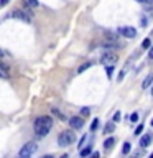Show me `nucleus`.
Returning <instances> with one entry per match:
<instances>
[{"label":"nucleus","instance_id":"f03ea898","mask_svg":"<svg viewBox=\"0 0 153 158\" xmlns=\"http://www.w3.org/2000/svg\"><path fill=\"white\" fill-rule=\"evenodd\" d=\"M74 142H76V135H74V132H71V130H63L58 135V145L59 147H69V145H72Z\"/></svg>","mask_w":153,"mask_h":158},{"label":"nucleus","instance_id":"423d86ee","mask_svg":"<svg viewBox=\"0 0 153 158\" xmlns=\"http://www.w3.org/2000/svg\"><path fill=\"white\" fill-rule=\"evenodd\" d=\"M118 33H120L122 36H125V38H135L137 36L135 27H122L120 30H118Z\"/></svg>","mask_w":153,"mask_h":158},{"label":"nucleus","instance_id":"6e6552de","mask_svg":"<svg viewBox=\"0 0 153 158\" xmlns=\"http://www.w3.org/2000/svg\"><path fill=\"white\" fill-rule=\"evenodd\" d=\"M0 77L2 79L10 77V66H7L5 63H0Z\"/></svg>","mask_w":153,"mask_h":158},{"label":"nucleus","instance_id":"bb28decb","mask_svg":"<svg viewBox=\"0 0 153 158\" xmlns=\"http://www.w3.org/2000/svg\"><path fill=\"white\" fill-rule=\"evenodd\" d=\"M86 138H87V135H84V137L81 138V140H79V148H81V150H82V145L86 143Z\"/></svg>","mask_w":153,"mask_h":158},{"label":"nucleus","instance_id":"4468645a","mask_svg":"<svg viewBox=\"0 0 153 158\" xmlns=\"http://www.w3.org/2000/svg\"><path fill=\"white\" fill-rule=\"evenodd\" d=\"M51 112H53L54 115H56V117L59 118V120H63V122H64V120H68V118H66V115H64V114H63L61 110H58L56 107H53V109H51Z\"/></svg>","mask_w":153,"mask_h":158},{"label":"nucleus","instance_id":"f704fd0d","mask_svg":"<svg viewBox=\"0 0 153 158\" xmlns=\"http://www.w3.org/2000/svg\"><path fill=\"white\" fill-rule=\"evenodd\" d=\"M18 158H31V156H18Z\"/></svg>","mask_w":153,"mask_h":158},{"label":"nucleus","instance_id":"473e14b6","mask_svg":"<svg viewBox=\"0 0 153 158\" xmlns=\"http://www.w3.org/2000/svg\"><path fill=\"white\" fill-rule=\"evenodd\" d=\"M59 158H69V155H68V153H64V155H61Z\"/></svg>","mask_w":153,"mask_h":158},{"label":"nucleus","instance_id":"20e7f679","mask_svg":"<svg viewBox=\"0 0 153 158\" xmlns=\"http://www.w3.org/2000/svg\"><path fill=\"white\" fill-rule=\"evenodd\" d=\"M36 150H38V145H36V143H35V142H28V143H25V145L20 148L18 156H31Z\"/></svg>","mask_w":153,"mask_h":158},{"label":"nucleus","instance_id":"a878e982","mask_svg":"<svg viewBox=\"0 0 153 158\" xmlns=\"http://www.w3.org/2000/svg\"><path fill=\"white\" fill-rule=\"evenodd\" d=\"M138 120V114L135 112V114H132V115H130V122H133V123H135Z\"/></svg>","mask_w":153,"mask_h":158},{"label":"nucleus","instance_id":"412c9836","mask_svg":"<svg viewBox=\"0 0 153 158\" xmlns=\"http://www.w3.org/2000/svg\"><path fill=\"white\" fill-rule=\"evenodd\" d=\"M89 114H91V109H89V107H82V109H81V115H82V117H87Z\"/></svg>","mask_w":153,"mask_h":158},{"label":"nucleus","instance_id":"5701e85b","mask_svg":"<svg viewBox=\"0 0 153 158\" xmlns=\"http://www.w3.org/2000/svg\"><path fill=\"white\" fill-rule=\"evenodd\" d=\"M142 132H143V123H140V125L135 128V132H133V133H135V135H142Z\"/></svg>","mask_w":153,"mask_h":158},{"label":"nucleus","instance_id":"e433bc0d","mask_svg":"<svg viewBox=\"0 0 153 158\" xmlns=\"http://www.w3.org/2000/svg\"><path fill=\"white\" fill-rule=\"evenodd\" d=\"M151 96H153V87H151Z\"/></svg>","mask_w":153,"mask_h":158},{"label":"nucleus","instance_id":"6ab92c4d","mask_svg":"<svg viewBox=\"0 0 153 158\" xmlns=\"http://www.w3.org/2000/svg\"><path fill=\"white\" fill-rule=\"evenodd\" d=\"M97 127H99V118H94L92 123H91V132H96Z\"/></svg>","mask_w":153,"mask_h":158},{"label":"nucleus","instance_id":"a211bd4d","mask_svg":"<svg viewBox=\"0 0 153 158\" xmlns=\"http://www.w3.org/2000/svg\"><path fill=\"white\" fill-rule=\"evenodd\" d=\"M142 48H145V49H150V48H151V40H150V38H145V40H143V43H142Z\"/></svg>","mask_w":153,"mask_h":158},{"label":"nucleus","instance_id":"aec40b11","mask_svg":"<svg viewBox=\"0 0 153 158\" xmlns=\"http://www.w3.org/2000/svg\"><path fill=\"white\" fill-rule=\"evenodd\" d=\"M120 117H122V114H120V112L117 110L115 114H114V118H112V122H115V123H117V122H120V120H122Z\"/></svg>","mask_w":153,"mask_h":158},{"label":"nucleus","instance_id":"f257e3e1","mask_svg":"<svg viewBox=\"0 0 153 158\" xmlns=\"http://www.w3.org/2000/svg\"><path fill=\"white\" fill-rule=\"evenodd\" d=\"M53 127V117L49 115H41L38 117L36 120L33 123V128H35V133H36V137H46L49 130H51Z\"/></svg>","mask_w":153,"mask_h":158},{"label":"nucleus","instance_id":"58836bf2","mask_svg":"<svg viewBox=\"0 0 153 158\" xmlns=\"http://www.w3.org/2000/svg\"><path fill=\"white\" fill-rule=\"evenodd\" d=\"M151 125H153V120H151Z\"/></svg>","mask_w":153,"mask_h":158},{"label":"nucleus","instance_id":"9b49d317","mask_svg":"<svg viewBox=\"0 0 153 158\" xmlns=\"http://www.w3.org/2000/svg\"><path fill=\"white\" fill-rule=\"evenodd\" d=\"M153 84V76L151 74H148V76L143 79V82H142V89H148Z\"/></svg>","mask_w":153,"mask_h":158},{"label":"nucleus","instance_id":"7c9ffc66","mask_svg":"<svg viewBox=\"0 0 153 158\" xmlns=\"http://www.w3.org/2000/svg\"><path fill=\"white\" fill-rule=\"evenodd\" d=\"M91 158H99V152H92V155H91Z\"/></svg>","mask_w":153,"mask_h":158},{"label":"nucleus","instance_id":"cd10ccee","mask_svg":"<svg viewBox=\"0 0 153 158\" xmlns=\"http://www.w3.org/2000/svg\"><path fill=\"white\" fill-rule=\"evenodd\" d=\"M10 2V0H0V8H2V7H5V5H7Z\"/></svg>","mask_w":153,"mask_h":158},{"label":"nucleus","instance_id":"c756f323","mask_svg":"<svg viewBox=\"0 0 153 158\" xmlns=\"http://www.w3.org/2000/svg\"><path fill=\"white\" fill-rule=\"evenodd\" d=\"M148 58H150V59H153V46L150 48V51H148Z\"/></svg>","mask_w":153,"mask_h":158},{"label":"nucleus","instance_id":"f3484780","mask_svg":"<svg viewBox=\"0 0 153 158\" xmlns=\"http://www.w3.org/2000/svg\"><path fill=\"white\" fill-rule=\"evenodd\" d=\"M130 150H132V145L128 142H125V143H123V148H122V153H123V155H127V153H130Z\"/></svg>","mask_w":153,"mask_h":158},{"label":"nucleus","instance_id":"ddd939ff","mask_svg":"<svg viewBox=\"0 0 153 158\" xmlns=\"http://www.w3.org/2000/svg\"><path fill=\"white\" fill-rule=\"evenodd\" d=\"M114 130H115V122H107L104 127V133H112Z\"/></svg>","mask_w":153,"mask_h":158},{"label":"nucleus","instance_id":"39448f33","mask_svg":"<svg viewBox=\"0 0 153 158\" xmlns=\"http://www.w3.org/2000/svg\"><path fill=\"white\" fill-rule=\"evenodd\" d=\"M10 17H13V18H18V20H23V22H27V23H30L31 22V15H28L25 10H15V12H12L10 13Z\"/></svg>","mask_w":153,"mask_h":158},{"label":"nucleus","instance_id":"dca6fc26","mask_svg":"<svg viewBox=\"0 0 153 158\" xmlns=\"http://www.w3.org/2000/svg\"><path fill=\"white\" fill-rule=\"evenodd\" d=\"M91 66H92V63H91V61H89V63H84V64H81V66H79L77 73H79V74H82L84 71H86V69H89Z\"/></svg>","mask_w":153,"mask_h":158},{"label":"nucleus","instance_id":"1a4fd4ad","mask_svg":"<svg viewBox=\"0 0 153 158\" xmlns=\"http://www.w3.org/2000/svg\"><path fill=\"white\" fill-rule=\"evenodd\" d=\"M151 140H153V135H151V133H145V135L140 138V147H143V148L148 147V145L151 143Z\"/></svg>","mask_w":153,"mask_h":158},{"label":"nucleus","instance_id":"ea45409f","mask_svg":"<svg viewBox=\"0 0 153 158\" xmlns=\"http://www.w3.org/2000/svg\"><path fill=\"white\" fill-rule=\"evenodd\" d=\"M135 158H137V156H135Z\"/></svg>","mask_w":153,"mask_h":158},{"label":"nucleus","instance_id":"2eb2a0df","mask_svg":"<svg viewBox=\"0 0 153 158\" xmlns=\"http://www.w3.org/2000/svg\"><path fill=\"white\" fill-rule=\"evenodd\" d=\"M114 143H115V138L114 137H109L105 142H104V148H105V150H110V148L114 147Z\"/></svg>","mask_w":153,"mask_h":158},{"label":"nucleus","instance_id":"9d476101","mask_svg":"<svg viewBox=\"0 0 153 158\" xmlns=\"http://www.w3.org/2000/svg\"><path fill=\"white\" fill-rule=\"evenodd\" d=\"M102 48H105L107 51H112V49L118 48V44L114 43V40H109V41H102Z\"/></svg>","mask_w":153,"mask_h":158},{"label":"nucleus","instance_id":"c9c22d12","mask_svg":"<svg viewBox=\"0 0 153 158\" xmlns=\"http://www.w3.org/2000/svg\"><path fill=\"white\" fill-rule=\"evenodd\" d=\"M148 158H153V153H151V155H150V156H148Z\"/></svg>","mask_w":153,"mask_h":158},{"label":"nucleus","instance_id":"b1692460","mask_svg":"<svg viewBox=\"0 0 153 158\" xmlns=\"http://www.w3.org/2000/svg\"><path fill=\"white\" fill-rule=\"evenodd\" d=\"M114 69H115V66H109V68H105V74L109 77L112 76V73H114Z\"/></svg>","mask_w":153,"mask_h":158},{"label":"nucleus","instance_id":"c85d7f7f","mask_svg":"<svg viewBox=\"0 0 153 158\" xmlns=\"http://www.w3.org/2000/svg\"><path fill=\"white\" fill-rule=\"evenodd\" d=\"M123 76H125V73H123V71H120V73H118V79H117V81H122V79H123Z\"/></svg>","mask_w":153,"mask_h":158},{"label":"nucleus","instance_id":"0eeeda50","mask_svg":"<svg viewBox=\"0 0 153 158\" xmlns=\"http://www.w3.org/2000/svg\"><path fill=\"white\" fill-rule=\"evenodd\" d=\"M69 125H71V128H74V130L82 128V127H84V118H82V115L71 117V118H69Z\"/></svg>","mask_w":153,"mask_h":158},{"label":"nucleus","instance_id":"4be33fe9","mask_svg":"<svg viewBox=\"0 0 153 158\" xmlns=\"http://www.w3.org/2000/svg\"><path fill=\"white\" fill-rule=\"evenodd\" d=\"M137 2L138 3H142V5H145V7L148 8V7H153V5H151V2H150V0H137Z\"/></svg>","mask_w":153,"mask_h":158},{"label":"nucleus","instance_id":"2f4dec72","mask_svg":"<svg viewBox=\"0 0 153 158\" xmlns=\"http://www.w3.org/2000/svg\"><path fill=\"white\" fill-rule=\"evenodd\" d=\"M41 158H54V156H53V155H43Z\"/></svg>","mask_w":153,"mask_h":158},{"label":"nucleus","instance_id":"f8f14e48","mask_svg":"<svg viewBox=\"0 0 153 158\" xmlns=\"http://www.w3.org/2000/svg\"><path fill=\"white\" fill-rule=\"evenodd\" d=\"M79 153H81V158H86V156H89V155H92V148H91V145H86Z\"/></svg>","mask_w":153,"mask_h":158},{"label":"nucleus","instance_id":"72a5a7b5","mask_svg":"<svg viewBox=\"0 0 153 158\" xmlns=\"http://www.w3.org/2000/svg\"><path fill=\"white\" fill-rule=\"evenodd\" d=\"M3 56V53H2V49H0V58H2Z\"/></svg>","mask_w":153,"mask_h":158},{"label":"nucleus","instance_id":"4c0bfd02","mask_svg":"<svg viewBox=\"0 0 153 158\" xmlns=\"http://www.w3.org/2000/svg\"><path fill=\"white\" fill-rule=\"evenodd\" d=\"M150 2H151V5H153V0H150Z\"/></svg>","mask_w":153,"mask_h":158},{"label":"nucleus","instance_id":"7ed1b4c3","mask_svg":"<svg viewBox=\"0 0 153 158\" xmlns=\"http://www.w3.org/2000/svg\"><path fill=\"white\" fill-rule=\"evenodd\" d=\"M118 61V56L115 53H112V51H105L101 56V63L104 64L105 68H109V66H115V63Z\"/></svg>","mask_w":153,"mask_h":158},{"label":"nucleus","instance_id":"393cba45","mask_svg":"<svg viewBox=\"0 0 153 158\" xmlns=\"http://www.w3.org/2000/svg\"><path fill=\"white\" fill-rule=\"evenodd\" d=\"M27 3L30 5V7H38V5H39L38 0H27Z\"/></svg>","mask_w":153,"mask_h":158}]
</instances>
